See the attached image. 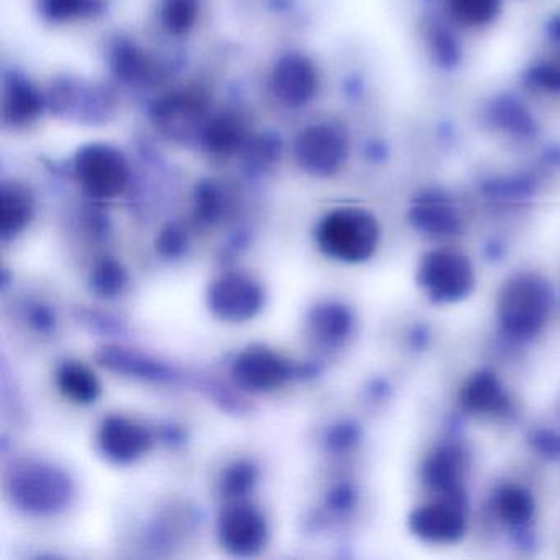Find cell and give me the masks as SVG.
I'll return each instance as SVG.
<instances>
[{
  "label": "cell",
  "instance_id": "6da1fadb",
  "mask_svg": "<svg viewBox=\"0 0 560 560\" xmlns=\"http://www.w3.org/2000/svg\"><path fill=\"white\" fill-rule=\"evenodd\" d=\"M552 307V293L543 278L518 273L501 288L498 296V320L510 338L527 341L546 326Z\"/></svg>",
  "mask_w": 560,
  "mask_h": 560
},
{
  "label": "cell",
  "instance_id": "d6a6232c",
  "mask_svg": "<svg viewBox=\"0 0 560 560\" xmlns=\"http://www.w3.org/2000/svg\"><path fill=\"white\" fill-rule=\"evenodd\" d=\"M355 440H357V434H355L354 427L345 426V424L336 427L329 436L330 446H332L333 449H339V451H341V449H348Z\"/></svg>",
  "mask_w": 560,
  "mask_h": 560
},
{
  "label": "cell",
  "instance_id": "f546056e",
  "mask_svg": "<svg viewBox=\"0 0 560 560\" xmlns=\"http://www.w3.org/2000/svg\"><path fill=\"white\" fill-rule=\"evenodd\" d=\"M226 199H223L222 191L217 184H203L197 191L196 214L204 222H214L219 219L222 214Z\"/></svg>",
  "mask_w": 560,
  "mask_h": 560
},
{
  "label": "cell",
  "instance_id": "5bb4252c",
  "mask_svg": "<svg viewBox=\"0 0 560 560\" xmlns=\"http://www.w3.org/2000/svg\"><path fill=\"white\" fill-rule=\"evenodd\" d=\"M154 119L158 129L173 138H187L199 131L204 121V104L190 93L165 97L155 106Z\"/></svg>",
  "mask_w": 560,
  "mask_h": 560
},
{
  "label": "cell",
  "instance_id": "83f0119b",
  "mask_svg": "<svg viewBox=\"0 0 560 560\" xmlns=\"http://www.w3.org/2000/svg\"><path fill=\"white\" fill-rule=\"evenodd\" d=\"M452 14L467 25H485L497 15L500 0H449Z\"/></svg>",
  "mask_w": 560,
  "mask_h": 560
},
{
  "label": "cell",
  "instance_id": "1f68e13d",
  "mask_svg": "<svg viewBox=\"0 0 560 560\" xmlns=\"http://www.w3.org/2000/svg\"><path fill=\"white\" fill-rule=\"evenodd\" d=\"M54 314L50 307H45L44 304H35L31 307V324L35 329L40 332H48L54 327Z\"/></svg>",
  "mask_w": 560,
  "mask_h": 560
},
{
  "label": "cell",
  "instance_id": "30bf717a",
  "mask_svg": "<svg viewBox=\"0 0 560 560\" xmlns=\"http://www.w3.org/2000/svg\"><path fill=\"white\" fill-rule=\"evenodd\" d=\"M231 374L235 385L242 390L268 393L290 380L291 367L277 352L255 345L235 357Z\"/></svg>",
  "mask_w": 560,
  "mask_h": 560
},
{
  "label": "cell",
  "instance_id": "277c9868",
  "mask_svg": "<svg viewBox=\"0 0 560 560\" xmlns=\"http://www.w3.org/2000/svg\"><path fill=\"white\" fill-rule=\"evenodd\" d=\"M417 283L436 303L451 304L471 296L475 271L464 254L451 248L427 252L417 268Z\"/></svg>",
  "mask_w": 560,
  "mask_h": 560
},
{
  "label": "cell",
  "instance_id": "603a6c76",
  "mask_svg": "<svg viewBox=\"0 0 560 560\" xmlns=\"http://www.w3.org/2000/svg\"><path fill=\"white\" fill-rule=\"evenodd\" d=\"M203 135L207 150L216 155H229L242 147L245 131L241 119L222 114L206 125Z\"/></svg>",
  "mask_w": 560,
  "mask_h": 560
},
{
  "label": "cell",
  "instance_id": "d4e9b609",
  "mask_svg": "<svg viewBox=\"0 0 560 560\" xmlns=\"http://www.w3.org/2000/svg\"><path fill=\"white\" fill-rule=\"evenodd\" d=\"M258 480V471L252 462L239 461L223 471L220 480L222 497L229 501L247 500Z\"/></svg>",
  "mask_w": 560,
  "mask_h": 560
},
{
  "label": "cell",
  "instance_id": "4fadbf2b",
  "mask_svg": "<svg viewBox=\"0 0 560 560\" xmlns=\"http://www.w3.org/2000/svg\"><path fill=\"white\" fill-rule=\"evenodd\" d=\"M465 471L467 462L464 452L455 446H443L427 458L423 477L427 487L440 498L465 500Z\"/></svg>",
  "mask_w": 560,
  "mask_h": 560
},
{
  "label": "cell",
  "instance_id": "484cf974",
  "mask_svg": "<svg viewBox=\"0 0 560 560\" xmlns=\"http://www.w3.org/2000/svg\"><path fill=\"white\" fill-rule=\"evenodd\" d=\"M199 14V0H163L161 22L173 35H184L194 27Z\"/></svg>",
  "mask_w": 560,
  "mask_h": 560
},
{
  "label": "cell",
  "instance_id": "5b68a950",
  "mask_svg": "<svg viewBox=\"0 0 560 560\" xmlns=\"http://www.w3.org/2000/svg\"><path fill=\"white\" fill-rule=\"evenodd\" d=\"M74 173L84 193L96 199H114L129 184L127 161L110 145L93 144L81 148L74 160Z\"/></svg>",
  "mask_w": 560,
  "mask_h": 560
},
{
  "label": "cell",
  "instance_id": "9c48e42d",
  "mask_svg": "<svg viewBox=\"0 0 560 560\" xmlns=\"http://www.w3.org/2000/svg\"><path fill=\"white\" fill-rule=\"evenodd\" d=\"M410 529L426 543L454 544L464 537L467 529L465 500L439 498L411 513Z\"/></svg>",
  "mask_w": 560,
  "mask_h": 560
},
{
  "label": "cell",
  "instance_id": "ffe728a7",
  "mask_svg": "<svg viewBox=\"0 0 560 560\" xmlns=\"http://www.w3.org/2000/svg\"><path fill=\"white\" fill-rule=\"evenodd\" d=\"M40 93L24 77L14 76L5 84L4 119L8 124L19 127L34 122L40 115Z\"/></svg>",
  "mask_w": 560,
  "mask_h": 560
},
{
  "label": "cell",
  "instance_id": "8992f818",
  "mask_svg": "<svg viewBox=\"0 0 560 560\" xmlns=\"http://www.w3.org/2000/svg\"><path fill=\"white\" fill-rule=\"evenodd\" d=\"M220 546L232 556L252 557L267 546L270 526L260 508L247 500L229 501L217 520Z\"/></svg>",
  "mask_w": 560,
  "mask_h": 560
},
{
  "label": "cell",
  "instance_id": "4dcf8cb0",
  "mask_svg": "<svg viewBox=\"0 0 560 560\" xmlns=\"http://www.w3.org/2000/svg\"><path fill=\"white\" fill-rule=\"evenodd\" d=\"M187 247V235L178 226H168L161 231L157 241V248L163 257L176 258L184 254Z\"/></svg>",
  "mask_w": 560,
  "mask_h": 560
},
{
  "label": "cell",
  "instance_id": "4316f807",
  "mask_svg": "<svg viewBox=\"0 0 560 560\" xmlns=\"http://www.w3.org/2000/svg\"><path fill=\"white\" fill-rule=\"evenodd\" d=\"M112 68L115 74L125 81L141 80L148 70L145 54L129 41H119L112 50Z\"/></svg>",
  "mask_w": 560,
  "mask_h": 560
},
{
  "label": "cell",
  "instance_id": "52a82bcc",
  "mask_svg": "<svg viewBox=\"0 0 560 560\" xmlns=\"http://www.w3.org/2000/svg\"><path fill=\"white\" fill-rule=\"evenodd\" d=\"M265 303L261 284L251 275H220L207 290V306L217 319L223 322L241 324L260 313Z\"/></svg>",
  "mask_w": 560,
  "mask_h": 560
},
{
  "label": "cell",
  "instance_id": "f1b7e54d",
  "mask_svg": "<svg viewBox=\"0 0 560 560\" xmlns=\"http://www.w3.org/2000/svg\"><path fill=\"white\" fill-rule=\"evenodd\" d=\"M40 12L53 22L71 21L86 14L90 0H38Z\"/></svg>",
  "mask_w": 560,
  "mask_h": 560
},
{
  "label": "cell",
  "instance_id": "7c38bea8",
  "mask_svg": "<svg viewBox=\"0 0 560 560\" xmlns=\"http://www.w3.org/2000/svg\"><path fill=\"white\" fill-rule=\"evenodd\" d=\"M273 93L281 102L291 107L304 106L317 90L316 70L303 54H287L278 61L271 76Z\"/></svg>",
  "mask_w": 560,
  "mask_h": 560
},
{
  "label": "cell",
  "instance_id": "9a60e30c",
  "mask_svg": "<svg viewBox=\"0 0 560 560\" xmlns=\"http://www.w3.org/2000/svg\"><path fill=\"white\" fill-rule=\"evenodd\" d=\"M461 403L468 413L494 416L508 410L510 398L497 375L478 372L462 388Z\"/></svg>",
  "mask_w": 560,
  "mask_h": 560
},
{
  "label": "cell",
  "instance_id": "7402d4cb",
  "mask_svg": "<svg viewBox=\"0 0 560 560\" xmlns=\"http://www.w3.org/2000/svg\"><path fill=\"white\" fill-rule=\"evenodd\" d=\"M495 510L508 526L524 527L533 521L534 498L526 488L504 485L495 495Z\"/></svg>",
  "mask_w": 560,
  "mask_h": 560
},
{
  "label": "cell",
  "instance_id": "cb8c5ba5",
  "mask_svg": "<svg viewBox=\"0 0 560 560\" xmlns=\"http://www.w3.org/2000/svg\"><path fill=\"white\" fill-rule=\"evenodd\" d=\"M89 283L94 293L107 297V300H112V297H118L127 287V270L122 267L121 261L107 258V260L99 261L93 268Z\"/></svg>",
  "mask_w": 560,
  "mask_h": 560
},
{
  "label": "cell",
  "instance_id": "8fae6325",
  "mask_svg": "<svg viewBox=\"0 0 560 560\" xmlns=\"http://www.w3.org/2000/svg\"><path fill=\"white\" fill-rule=\"evenodd\" d=\"M100 452L114 464H132L148 454L154 437L144 424L125 416H109L99 427Z\"/></svg>",
  "mask_w": 560,
  "mask_h": 560
},
{
  "label": "cell",
  "instance_id": "3957f363",
  "mask_svg": "<svg viewBox=\"0 0 560 560\" xmlns=\"http://www.w3.org/2000/svg\"><path fill=\"white\" fill-rule=\"evenodd\" d=\"M12 503L35 516L60 513L73 500V480L47 462H22L8 482Z\"/></svg>",
  "mask_w": 560,
  "mask_h": 560
},
{
  "label": "cell",
  "instance_id": "ba28073f",
  "mask_svg": "<svg viewBox=\"0 0 560 560\" xmlns=\"http://www.w3.org/2000/svg\"><path fill=\"white\" fill-rule=\"evenodd\" d=\"M348 138L332 124L304 129L294 142V157L303 170L314 176H332L348 160Z\"/></svg>",
  "mask_w": 560,
  "mask_h": 560
},
{
  "label": "cell",
  "instance_id": "44dd1931",
  "mask_svg": "<svg viewBox=\"0 0 560 560\" xmlns=\"http://www.w3.org/2000/svg\"><path fill=\"white\" fill-rule=\"evenodd\" d=\"M61 394L76 404H93L100 397L99 378L81 362H64L57 370Z\"/></svg>",
  "mask_w": 560,
  "mask_h": 560
},
{
  "label": "cell",
  "instance_id": "d6986e66",
  "mask_svg": "<svg viewBox=\"0 0 560 560\" xmlns=\"http://www.w3.org/2000/svg\"><path fill=\"white\" fill-rule=\"evenodd\" d=\"M99 361L109 370L129 375V377L142 378V380L161 381L170 378V370L163 364L147 357V355L129 351V349H104L100 352Z\"/></svg>",
  "mask_w": 560,
  "mask_h": 560
},
{
  "label": "cell",
  "instance_id": "ac0fdd59",
  "mask_svg": "<svg viewBox=\"0 0 560 560\" xmlns=\"http://www.w3.org/2000/svg\"><path fill=\"white\" fill-rule=\"evenodd\" d=\"M413 222L424 234L433 238H452L459 234L462 223L452 204L440 196H427L413 209Z\"/></svg>",
  "mask_w": 560,
  "mask_h": 560
},
{
  "label": "cell",
  "instance_id": "2e32d148",
  "mask_svg": "<svg viewBox=\"0 0 560 560\" xmlns=\"http://www.w3.org/2000/svg\"><path fill=\"white\" fill-rule=\"evenodd\" d=\"M34 217V196L19 183H4L0 187V238L11 241L25 231Z\"/></svg>",
  "mask_w": 560,
  "mask_h": 560
},
{
  "label": "cell",
  "instance_id": "7a4b0ae2",
  "mask_svg": "<svg viewBox=\"0 0 560 560\" xmlns=\"http://www.w3.org/2000/svg\"><path fill=\"white\" fill-rule=\"evenodd\" d=\"M316 241L327 257L345 264H361L377 251L380 226L368 210L342 207L320 220Z\"/></svg>",
  "mask_w": 560,
  "mask_h": 560
},
{
  "label": "cell",
  "instance_id": "e0dca14e",
  "mask_svg": "<svg viewBox=\"0 0 560 560\" xmlns=\"http://www.w3.org/2000/svg\"><path fill=\"white\" fill-rule=\"evenodd\" d=\"M309 327L317 342L333 348L351 336L354 316L344 304L322 303L311 311Z\"/></svg>",
  "mask_w": 560,
  "mask_h": 560
}]
</instances>
